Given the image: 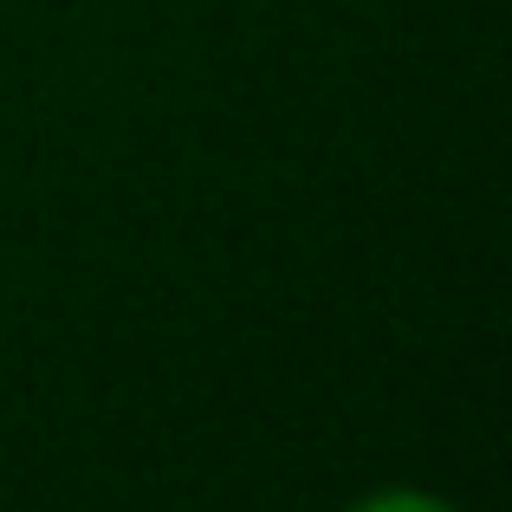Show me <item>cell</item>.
I'll use <instances>...</instances> for the list:
<instances>
[{
  "label": "cell",
  "mask_w": 512,
  "mask_h": 512,
  "mask_svg": "<svg viewBox=\"0 0 512 512\" xmlns=\"http://www.w3.org/2000/svg\"><path fill=\"white\" fill-rule=\"evenodd\" d=\"M350 512H454V506L435 500V493H370V500H357Z\"/></svg>",
  "instance_id": "6da1fadb"
}]
</instances>
